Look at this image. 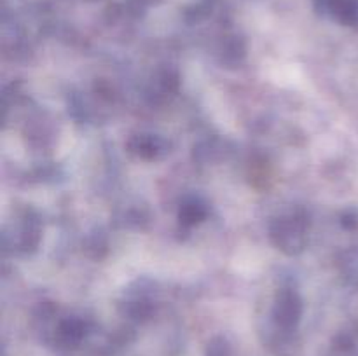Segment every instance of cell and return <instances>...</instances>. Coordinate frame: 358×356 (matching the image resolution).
<instances>
[{
  "instance_id": "1",
  "label": "cell",
  "mask_w": 358,
  "mask_h": 356,
  "mask_svg": "<svg viewBox=\"0 0 358 356\" xmlns=\"http://www.w3.org/2000/svg\"><path fill=\"white\" fill-rule=\"evenodd\" d=\"M203 215H205V209H203L199 205H196V202H192V205L189 206H184V209L180 212V218H184L185 223L198 222V218H201Z\"/></svg>"
}]
</instances>
